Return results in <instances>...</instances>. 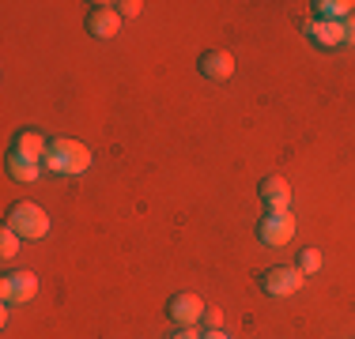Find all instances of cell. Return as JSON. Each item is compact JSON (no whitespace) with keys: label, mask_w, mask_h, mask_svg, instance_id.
Returning <instances> with one entry per match:
<instances>
[{"label":"cell","mask_w":355,"mask_h":339,"mask_svg":"<svg viewBox=\"0 0 355 339\" xmlns=\"http://www.w3.org/2000/svg\"><path fill=\"white\" fill-rule=\"evenodd\" d=\"M4 226L15 230L23 241H38V237L49 234V215L35 200H15L12 208H8V215H4Z\"/></svg>","instance_id":"7a4b0ae2"},{"label":"cell","mask_w":355,"mask_h":339,"mask_svg":"<svg viewBox=\"0 0 355 339\" xmlns=\"http://www.w3.org/2000/svg\"><path fill=\"white\" fill-rule=\"evenodd\" d=\"M19 241H23V237L4 226V234H0V257H15V253H19Z\"/></svg>","instance_id":"9a60e30c"},{"label":"cell","mask_w":355,"mask_h":339,"mask_svg":"<svg viewBox=\"0 0 355 339\" xmlns=\"http://www.w3.org/2000/svg\"><path fill=\"white\" fill-rule=\"evenodd\" d=\"M205 324H208V332H216V328H223V309H216V305H208V309H205Z\"/></svg>","instance_id":"e0dca14e"},{"label":"cell","mask_w":355,"mask_h":339,"mask_svg":"<svg viewBox=\"0 0 355 339\" xmlns=\"http://www.w3.org/2000/svg\"><path fill=\"white\" fill-rule=\"evenodd\" d=\"M117 8V15H121V19H137V15H140V0H121V4H114Z\"/></svg>","instance_id":"2e32d148"},{"label":"cell","mask_w":355,"mask_h":339,"mask_svg":"<svg viewBox=\"0 0 355 339\" xmlns=\"http://www.w3.org/2000/svg\"><path fill=\"white\" fill-rule=\"evenodd\" d=\"M197 72L205 75V80H231L234 75V53H227V49H205V53L197 57Z\"/></svg>","instance_id":"ba28073f"},{"label":"cell","mask_w":355,"mask_h":339,"mask_svg":"<svg viewBox=\"0 0 355 339\" xmlns=\"http://www.w3.org/2000/svg\"><path fill=\"white\" fill-rule=\"evenodd\" d=\"M302 271L299 268H291V264H276V268H265L257 275V283H261V291L268 294V298H287V294H295L302 286Z\"/></svg>","instance_id":"277c9868"},{"label":"cell","mask_w":355,"mask_h":339,"mask_svg":"<svg viewBox=\"0 0 355 339\" xmlns=\"http://www.w3.org/2000/svg\"><path fill=\"white\" fill-rule=\"evenodd\" d=\"M4 166H8V177H12V181H38V174L46 170L42 163H27V158H19V155H8Z\"/></svg>","instance_id":"4fadbf2b"},{"label":"cell","mask_w":355,"mask_h":339,"mask_svg":"<svg viewBox=\"0 0 355 339\" xmlns=\"http://www.w3.org/2000/svg\"><path fill=\"white\" fill-rule=\"evenodd\" d=\"M83 27H87L91 38H114L117 30H121V15H117L114 4H91L87 19H83Z\"/></svg>","instance_id":"52a82bcc"},{"label":"cell","mask_w":355,"mask_h":339,"mask_svg":"<svg viewBox=\"0 0 355 339\" xmlns=\"http://www.w3.org/2000/svg\"><path fill=\"white\" fill-rule=\"evenodd\" d=\"M171 339H200V332H193V328H178Z\"/></svg>","instance_id":"d6986e66"},{"label":"cell","mask_w":355,"mask_h":339,"mask_svg":"<svg viewBox=\"0 0 355 339\" xmlns=\"http://www.w3.org/2000/svg\"><path fill=\"white\" fill-rule=\"evenodd\" d=\"M200 339H231V336H227L223 328H216V332H205V336H200Z\"/></svg>","instance_id":"ffe728a7"},{"label":"cell","mask_w":355,"mask_h":339,"mask_svg":"<svg viewBox=\"0 0 355 339\" xmlns=\"http://www.w3.org/2000/svg\"><path fill=\"white\" fill-rule=\"evenodd\" d=\"M42 166H46L49 174L76 177V174H83V170L91 166V151L83 147L80 140H49L46 158H42Z\"/></svg>","instance_id":"6da1fadb"},{"label":"cell","mask_w":355,"mask_h":339,"mask_svg":"<svg viewBox=\"0 0 355 339\" xmlns=\"http://www.w3.org/2000/svg\"><path fill=\"white\" fill-rule=\"evenodd\" d=\"M302 34L314 42L318 49H340L344 46V30L340 23H325V19H306L302 23Z\"/></svg>","instance_id":"8fae6325"},{"label":"cell","mask_w":355,"mask_h":339,"mask_svg":"<svg viewBox=\"0 0 355 339\" xmlns=\"http://www.w3.org/2000/svg\"><path fill=\"white\" fill-rule=\"evenodd\" d=\"M318 268H321V253L318 249H302L299 253V271L302 275H314Z\"/></svg>","instance_id":"5bb4252c"},{"label":"cell","mask_w":355,"mask_h":339,"mask_svg":"<svg viewBox=\"0 0 355 339\" xmlns=\"http://www.w3.org/2000/svg\"><path fill=\"white\" fill-rule=\"evenodd\" d=\"M295 226H299V219L291 211H265L257 219V237H261V245L280 249V245H287L295 237Z\"/></svg>","instance_id":"3957f363"},{"label":"cell","mask_w":355,"mask_h":339,"mask_svg":"<svg viewBox=\"0 0 355 339\" xmlns=\"http://www.w3.org/2000/svg\"><path fill=\"white\" fill-rule=\"evenodd\" d=\"M205 309L208 305L189 291H178V294H171V302H166V317H171L178 328H193L197 320H205Z\"/></svg>","instance_id":"8992f818"},{"label":"cell","mask_w":355,"mask_h":339,"mask_svg":"<svg viewBox=\"0 0 355 339\" xmlns=\"http://www.w3.org/2000/svg\"><path fill=\"white\" fill-rule=\"evenodd\" d=\"M35 294H38L35 271H4V279H0V298H4V305H27Z\"/></svg>","instance_id":"5b68a950"},{"label":"cell","mask_w":355,"mask_h":339,"mask_svg":"<svg viewBox=\"0 0 355 339\" xmlns=\"http://www.w3.org/2000/svg\"><path fill=\"white\" fill-rule=\"evenodd\" d=\"M314 19H325V23H340V19H348L352 15V0H314Z\"/></svg>","instance_id":"7c38bea8"},{"label":"cell","mask_w":355,"mask_h":339,"mask_svg":"<svg viewBox=\"0 0 355 339\" xmlns=\"http://www.w3.org/2000/svg\"><path fill=\"white\" fill-rule=\"evenodd\" d=\"M257 196L265 203V211H287V203H291V185H287L280 174H268V177H261Z\"/></svg>","instance_id":"30bf717a"},{"label":"cell","mask_w":355,"mask_h":339,"mask_svg":"<svg viewBox=\"0 0 355 339\" xmlns=\"http://www.w3.org/2000/svg\"><path fill=\"white\" fill-rule=\"evenodd\" d=\"M46 147H49V140L38 129H19L12 136L8 155H19V158H27V163H42V158H46Z\"/></svg>","instance_id":"9c48e42d"},{"label":"cell","mask_w":355,"mask_h":339,"mask_svg":"<svg viewBox=\"0 0 355 339\" xmlns=\"http://www.w3.org/2000/svg\"><path fill=\"white\" fill-rule=\"evenodd\" d=\"M340 30H344V46H355V15L340 19Z\"/></svg>","instance_id":"ac0fdd59"}]
</instances>
